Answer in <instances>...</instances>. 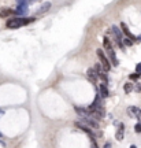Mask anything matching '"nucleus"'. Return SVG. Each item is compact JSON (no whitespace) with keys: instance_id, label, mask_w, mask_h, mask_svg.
I'll return each mask as SVG.
<instances>
[{"instance_id":"13","label":"nucleus","mask_w":141,"mask_h":148,"mask_svg":"<svg viewBox=\"0 0 141 148\" xmlns=\"http://www.w3.org/2000/svg\"><path fill=\"white\" fill-rule=\"evenodd\" d=\"M133 112V114H136V116H137V119L141 122V110L140 108H137V107H134V106H131V107H129V110H127V112Z\"/></svg>"},{"instance_id":"23","label":"nucleus","mask_w":141,"mask_h":148,"mask_svg":"<svg viewBox=\"0 0 141 148\" xmlns=\"http://www.w3.org/2000/svg\"><path fill=\"white\" fill-rule=\"evenodd\" d=\"M92 148H99V147H97V143H96V144H93V147H92Z\"/></svg>"},{"instance_id":"27","label":"nucleus","mask_w":141,"mask_h":148,"mask_svg":"<svg viewBox=\"0 0 141 148\" xmlns=\"http://www.w3.org/2000/svg\"><path fill=\"white\" fill-rule=\"evenodd\" d=\"M1 136H3V134H1V133H0V137H1Z\"/></svg>"},{"instance_id":"11","label":"nucleus","mask_w":141,"mask_h":148,"mask_svg":"<svg viewBox=\"0 0 141 148\" xmlns=\"http://www.w3.org/2000/svg\"><path fill=\"white\" fill-rule=\"evenodd\" d=\"M75 108V112L78 114V115H81V116H84V118H86V116H89V112L88 111V108H82V107H74Z\"/></svg>"},{"instance_id":"2","label":"nucleus","mask_w":141,"mask_h":148,"mask_svg":"<svg viewBox=\"0 0 141 148\" xmlns=\"http://www.w3.org/2000/svg\"><path fill=\"white\" fill-rule=\"evenodd\" d=\"M103 48H104V51L107 52L105 55H107V58L110 60L111 66H118V64H119V60L115 56V51H114V48H112L111 41L108 40V37H104V40H103Z\"/></svg>"},{"instance_id":"17","label":"nucleus","mask_w":141,"mask_h":148,"mask_svg":"<svg viewBox=\"0 0 141 148\" xmlns=\"http://www.w3.org/2000/svg\"><path fill=\"white\" fill-rule=\"evenodd\" d=\"M123 90H125L126 93H129V92H131V90H133V85H131L130 82H126V84L123 85Z\"/></svg>"},{"instance_id":"10","label":"nucleus","mask_w":141,"mask_h":148,"mask_svg":"<svg viewBox=\"0 0 141 148\" xmlns=\"http://www.w3.org/2000/svg\"><path fill=\"white\" fill-rule=\"evenodd\" d=\"M123 136H125V125H123V123H119V129L115 133V137H116L118 141H122V140H123Z\"/></svg>"},{"instance_id":"25","label":"nucleus","mask_w":141,"mask_h":148,"mask_svg":"<svg viewBox=\"0 0 141 148\" xmlns=\"http://www.w3.org/2000/svg\"><path fill=\"white\" fill-rule=\"evenodd\" d=\"M0 114H3V111H1V110H0Z\"/></svg>"},{"instance_id":"26","label":"nucleus","mask_w":141,"mask_h":148,"mask_svg":"<svg viewBox=\"0 0 141 148\" xmlns=\"http://www.w3.org/2000/svg\"><path fill=\"white\" fill-rule=\"evenodd\" d=\"M138 90H140V92H141V88H138Z\"/></svg>"},{"instance_id":"8","label":"nucleus","mask_w":141,"mask_h":148,"mask_svg":"<svg viewBox=\"0 0 141 148\" xmlns=\"http://www.w3.org/2000/svg\"><path fill=\"white\" fill-rule=\"evenodd\" d=\"M99 95L101 99H107L108 97V95H110V92H108V88H107V84H100L99 86Z\"/></svg>"},{"instance_id":"1","label":"nucleus","mask_w":141,"mask_h":148,"mask_svg":"<svg viewBox=\"0 0 141 148\" xmlns=\"http://www.w3.org/2000/svg\"><path fill=\"white\" fill-rule=\"evenodd\" d=\"M36 19L34 18H19V16H16V18H10L8 21L5 22V26L8 27V29H18V27H22V26H26L31 22H34Z\"/></svg>"},{"instance_id":"7","label":"nucleus","mask_w":141,"mask_h":148,"mask_svg":"<svg viewBox=\"0 0 141 148\" xmlns=\"http://www.w3.org/2000/svg\"><path fill=\"white\" fill-rule=\"evenodd\" d=\"M120 30H122V33H125L126 36H127V38H129V40H131V41L137 40V37L134 36L130 30H129V27H127V25H126L125 22H120Z\"/></svg>"},{"instance_id":"24","label":"nucleus","mask_w":141,"mask_h":148,"mask_svg":"<svg viewBox=\"0 0 141 148\" xmlns=\"http://www.w3.org/2000/svg\"><path fill=\"white\" fill-rule=\"evenodd\" d=\"M130 148H137V147H136V145H130Z\"/></svg>"},{"instance_id":"16","label":"nucleus","mask_w":141,"mask_h":148,"mask_svg":"<svg viewBox=\"0 0 141 148\" xmlns=\"http://www.w3.org/2000/svg\"><path fill=\"white\" fill-rule=\"evenodd\" d=\"M99 78L103 81V84H108V77L105 73H99Z\"/></svg>"},{"instance_id":"6","label":"nucleus","mask_w":141,"mask_h":148,"mask_svg":"<svg viewBox=\"0 0 141 148\" xmlns=\"http://www.w3.org/2000/svg\"><path fill=\"white\" fill-rule=\"evenodd\" d=\"M86 75H88V79L92 82V84L96 85V81H97V78H99V73L94 70V67H90V69H88V71H86Z\"/></svg>"},{"instance_id":"4","label":"nucleus","mask_w":141,"mask_h":148,"mask_svg":"<svg viewBox=\"0 0 141 148\" xmlns=\"http://www.w3.org/2000/svg\"><path fill=\"white\" fill-rule=\"evenodd\" d=\"M27 7H29V3H27V1H18L16 8L14 10V14L18 15L19 18H23V15L27 12Z\"/></svg>"},{"instance_id":"21","label":"nucleus","mask_w":141,"mask_h":148,"mask_svg":"<svg viewBox=\"0 0 141 148\" xmlns=\"http://www.w3.org/2000/svg\"><path fill=\"white\" fill-rule=\"evenodd\" d=\"M136 73L141 74V63H138V64L136 66Z\"/></svg>"},{"instance_id":"12","label":"nucleus","mask_w":141,"mask_h":148,"mask_svg":"<svg viewBox=\"0 0 141 148\" xmlns=\"http://www.w3.org/2000/svg\"><path fill=\"white\" fill-rule=\"evenodd\" d=\"M112 33H114V36H115V40L116 41H120L122 40V30L120 29H118V26H112Z\"/></svg>"},{"instance_id":"18","label":"nucleus","mask_w":141,"mask_h":148,"mask_svg":"<svg viewBox=\"0 0 141 148\" xmlns=\"http://www.w3.org/2000/svg\"><path fill=\"white\" fill-rule=\"evenodd\" d=\"M134 130H136V133H141V122H137L134 125Z\"/></svg>"},{"instance_id":"5","label":"nucleus","mask_w":141,"mask_h":148,"mask_svg":"<svg viewBox=\"0 0 141 148\" xmlns=\"http://www.w3.org/2000/svg\"><path fill=\"white\" fill-rule=\"evenodd\" d=\"M75 126L88 134L89 137H90V140H92V144H96V140H94V133L90 130V127L86 126V125H85V123H82V122H75Z\"/></svg>"},{"instance_id":"19","label":"nucleus","mask_w":141,"mask_h":148,"mask_svg":"<svg viewBox=\"0 0 141 148\" xmlns=\"http://www.w3.org/2000/svg\"><path fill=\"white\" fill-rule=\"evenodd\" d=\"M129 77H130L131 79H138V78L141 77V74H138V73H133V74H130Z\"/></svg>"},{"instance_id":"15","label":"nucleus","mask_w":141,"mask_h":148,"mask_svg":"<svg viewBox=\"0 0 141 148\" xmlns=\"http://www.w3.org/2000/svg\"><path fill=\"white\" fill-rule=\"evenodd\" d=\"M49 8H51V4H49V3H45V4H42L41 7L37 10V14H44V12H47Z\"/></svg>"},{"instance_id":"9","label":"nucleus","mask_w":141,"mask_h":148,"mask_svg":"<svg viewBox=\"0 0 141 148\" xmlns=\"http://www.w3.org/2000/svg\"><path fill=\"white\" fill-rule=\"evenodd\" d=\"M82 121H84V123L86 125V126L93 127V129H99V122H97V121H94V119H92V118H89V116L84 118Z\"/></svg>"},{"instance_id":"3","label":"nucleus","mask_w":141,"mask_h":148,"mask_svg":"<svg viewBox=\"0 0 141 148\" xmlns=\"http://www.w3.org/2000/svg\"><path fill=\"white\" fill-rule=\"evenodd\" d=\"M96 53H97V58H99V60L101 62V64H103L104 70H105V71H110V70H111V63H110V60H108V58H107L105 52L103 51V49H97V51H96Z\"/></svg>"},{"instance_id":"20","label":"nucleus","mask_w":141,"mask_h":148,"mask_svg":"<svg viewBox=\"0 0 141 148\" xmlns=\"http://www.w3.org/2000/svg\"><path fill=\"white\" fill-rule=\"evenodd\" d=\"M123 42H125L126 45H129V47H130V45H133V44H134V42L131 41V40H129V38H125V40H123Z\"/></svg>"},{"instance_id":"14","label":"nucleus","mask_w":141,"mask_h":148,"mask_svg":"<svg viewBox=\"0 0 141 148\" xmlns=\"http://www.w3.org/2000/svg\"><path fill=\"white\" fill-rule=\"evenodd\" d=\"M12 14H14V10H11V8H1V11H0V16H3V18L10 16Z\"/></svg>"},{"instance_id":"22","label":"nucleus","mask_w":141,"mask_h":148,"mask_svg":"<svg viewBox=\"0 0 141 148\" xmlns=\"http://www.w3.org/2000/svg\"><path fill=\"white\" fill-rule=\"evenodd\" d=\"M111 147H112V145H111V143H105L103 148H111Z\"/></svg>"}]
</instances>
